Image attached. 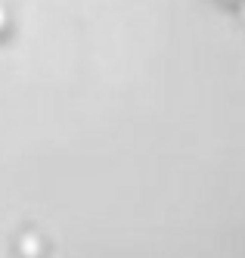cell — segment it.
Here are the masks:
<instances>
[{
  "label": "cell",
  "mask_w": 245,
  "mask_h": 258,
  "mask_svg": "<svg viewBox=\"0 0 245 258\" xmlns=\"http://www.w3.org/2000/svg\"><path fill=\"white\" fill-rule=\"evenodd\" d=\"M19 252H22L25 258H37V252H41V243H37V236H22V243H19Z\"/></svg>",
  "instance_id": "6da1fadb"
},
{
  "label": "cell",
  "mask_w": 245,
  "mask_h": 258,
  "mask_svg": "<svg viewBox=\"0 0 245 258\" xmlns=\"http://www.w3.org/2000/svg\"><path fill=\"white\" fill-rule=\"evenodd\" d=\"M0 28H7V10L0 7Z\"/></svg>",
  "instance_id": "7a4b0ae2"
}]
</instances>
